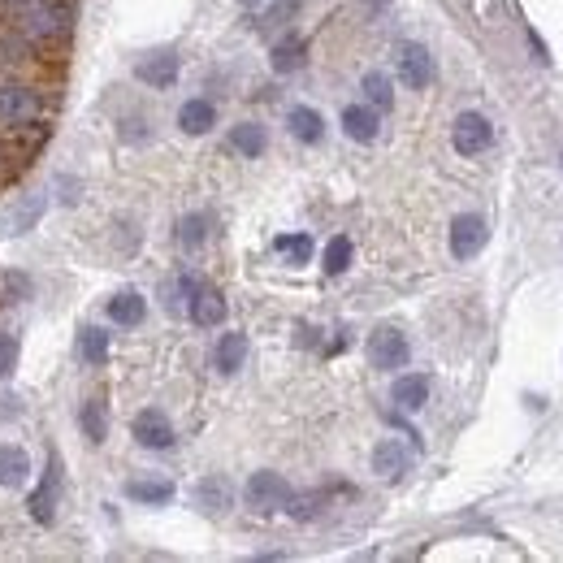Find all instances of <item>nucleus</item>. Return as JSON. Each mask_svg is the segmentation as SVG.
<instances>
[{
    "label": "nucleus",
    "instance_id": "obj_1",
    "mask_svg": "<svg viewBox=\"0 0 563 563\" xmlns=\"http://www.w3.org/2000/svg\"><path fill=\"white\" fill-rule=\"evenodd\" d=\"M44 113V91L22 78H0V126H26Z\"/></svg>",
    "mask_w": 563,
    "mask_h": 563
},
{
    "label": "nucleus",
    "instance_id": "obj_2",
    "mask_svg": "<svg viewBox=\"0 0 563 563\" xmlns=\"http://www.w3.org/2000/svg\"><path fill=\"white\" fill-rule=\"evenodd\" d=\"M291 494L295 490L286 486V477H278V473H252V477H247L243 499H247V507H256V512H278V507H286Z\"/></svg>",
    "mask_w": 563,
    "mask_h": 563
},
{
    "label": "nucleus",
    "instance_id": "obj_3",
    "mask_svg": "<svg viewBox=\"0 0 563 563\" xmlns=\"http://www.w3.org/2000/svg\"><path fill=\"white\" fill-rule=\"evenodd\" d=\"M451 143H455V152H460V156L486 152L490 143H494L490 117H481V113H460V117H455V126H451Z\"/></svg>",
    "mask_w": 563,
    "mask_h": 563
},
{
    "label": "nucleus",
    "instance_id": "obj_4",
    "mask_svg": "<svg viewBox=\"0 0 563 563\" xmlns=\"http://www.w3.org/2000/svg\"><path fill=\"white\" fill-rule=\"evenodd\" d=\"M369 364L382 373H395L408 364V338H403L395 325H382L373 338H369Z\"/></svg>",
    "mask_w": 563,
    "mask_h": 563
},
{
    "label": "nucleus",
    "instance_id": "obj_5",
    "mask_svg": "<svg viewBox=\"0 0 563 563\" xmlns=\"http://www.w3.org/2000/svg\"><path fill=\"white\" fill-rule=\"evenodd\" d=\"M130 434H135L139 447H148V451H169L174 447V425H169V416L165 412H139L135 416V425H130Z\"/></svg>",
    "mask_w": 563,
    "mask_h": 563
},
{
    "label": "nucleus",
    "instance_id": "obj_6",
    "mask_svg": "<svg viewBox=\"0 0 563 563\" xmlns=\"http://www.w3.org/2000/svg\"><path fill=\"white\" fill-rule=\"evenodd\" d=\"M481 247H486V221H481L477 213H464L451 221V252L455 260H473Z\"/></svg>",
    "mask_w": 563,
    "mask_h": 563
},
{
    "label": "nucleus",
    "instance_id": "obj_7",
    "mask_svg": "<svg viewBox=\"0 0 563 563\" xmlns=\"http://www.w3.org/2000/svg\"><path fill=\"white\" fill-rule=\"evenodd\" d=\"M399 78L408 83L412 91H425L434 83V57H429V48L421 44H403L399 48Z\"/></svg>",
    "mask_w": 563,
    "mask_h": 563
},
{
    "label": "nucleus",
    "instance_id": "obj_8",
    "mask_svg": "<svg viewBox=\"0 0 563 563\" xmlns=\"http://www.w3.org/2000/svg\"><path fill=\"white\" fill-rule=\"evenodd\" d=\"M44 208H48V200L39 191L22 195V200L13 204L5 217H0V234H31L39 226V217H44Z\"/></svg>",
    "mask_w": 563,
    "mask_h": 563
},
{
    "label": "nucleus",
    "instance_id": "obj_9",
    "mask_svg": "<svg viewBox=\"0 0 563 563\" xmlns=\"http://www.w3.org/2000/svg\"><path fill=\"white\" fill-rule=\"evenodd\" d=\"M187 312H191L195 325H221L226 321V295L208 282H195V291L187 299Z\"/></svg>",
    "mask_w": 563,
    "mask_h": 563
},
{
    "label": "nucleus",
    "instance_id": "obj_10",
    "mask_svg": "<svg viewBox=\"0 0 563 563\" xmlns=\"http://www.w3.org/2000/svg\"><path fill=\"white\" fill-rule=\"evenodd\" d=\"M135 78L148 87H174L178 78V57L174 52H148L139 65H135Z\"/></svg>",
    "mask_w": 563,
    "mask_h": 563
},
{
    "label": "nucleus",
    "instance_id": "obj_11",
    "mask_svg": "<svg viewBox=\"0 0 563 563\" xmlns=\"http://www.w3.org/2000/svg\"><path fill=\"white\" fill-rule=\"evenodd\" d=\"M412 468V451L403 447L399 438H386V442H377V451H373V473H382V477H403Z\"/></svg>",
    "mask_w": 563,
    "mask_h": 563
},
{
    "label": "nucleus",
    "instance_id": "obj_12",
    "mask_svg": "<svg viewBox=\"0 0 563 563\" xmlns=\"http://www.w3.org/2000/svg\"><path fill=\"white\" fill-rule=\"evenodd\" d=\"M377 126H382V122H377L373 104H347V109H343V130L356 143H373L377 139Z\"/></svg>",
    "mask_w": 563,
    "mask_h": 563
},
{
    "label": "nucleus",
    "instance_id": "obj_13",
    "mask_svg": "<svg viewBox=\"0 0 563 563\" xmlns=\"http://www.w3.org/2000/svg\"><path fill=\"white\" fill-rule=\"evenodd\" d=\"M26 477H31V455H26L22 447H13V442H5L0 447V486H26Z\"/></svg>",
    "mask_w": 563,
    "mask_h": 563
},
{
    "label": "nucleus",
    "instance_id": "obj_14",
    "mask_svg": "<svg viewBox=\"0 0 563 563\" xmlns=\"http://www.w3.org/2000/svg\"><path fill=\"white\" fill-rule=\"evenodd\" d=\"M390 395H395V403H399L403 412L425 408V403H429V377H425V373H408V377H399Z\"/></svg>",
    "mask_w": 563,
    "mask_h": 563
},
{
    "label": "nucleus",
    "instance_id": "obj_15",
    "mask_svg": "<svg viewBox=\"0 0 563 563\" xmlns=\"http://www.w3.org/2000/svg\"><path fill=\"white\" fill-rule=\"evenodd\" d=\"M286 126H291V135L299 143H321V135H325V117L317 109H308V104H295L291 117H286Z\"/></svg>",
    "mask_w": 563,
    "mask_h": 563
},
{
    "label": "nucleus",
    "instance_id": "obj_16",
    "mask_svg": "<svg viewBox=\"0 0 563 563\" xmlns=\"http://www.w3.org/2000/svg\"><path fill=\"white\" fill-rule=\"evenodd\" d=\"M178 126L187 130V135H208V130L217 126V109L208 100H187L178 113Z\"/></svg>",
    "mask_w": 563,
    "mask_h": 563
},
{
    "label": "nucleus",
    "instance_id": "obj_17",
    "mask_svg": "<svg viewBox=\"0 0 563 563\" xmlns=\"http://www.w3.org/2000/svg\"><path fill=\"white\" fill-rule=\"evenodd\" d=\"M213 360H217V369H221V373H239V369H243V360H247V338H243V334H221V338H217Z\"/></svg>",
    "mask_w": 563,
    "mask_h": 563
},
{
    "label": "nucleus",
    "instance_id": "obj_18",
    "mask_svg": "<svg viewBox=\"0 0 563 563\" xmlns=\"http://www.w3.org/2000/svg\"><path fill=\"white\" fill-rule=\"evenodd\" d=\"M109 317L117 325H143V317H148V299H143L139 291H122L109 304Z\"/></svg>",
    "mask_w": 563,
    "mask_h": 563
},
{
    "label": "nucleus",
    "instance_id": "obj_19",
    "mask_svg": "<svg viewBox=\"0 0 563 563\" xmlns=\"http://www.w3.org/2000/svg\"><path fill=\"white\" fill-rule=\"evenodd\" d=\"M57 468L48 464V477H44V486L35 490V499H31V516L39 520V525H52V512H57Z\"/></svg>",
    "mask_w": 563,
    "mask_h": 563
},
{
    "label": "nucleus",
    "instance_id": "obj_20",
    "mask_svg": "<svg viewBox=\"0 0 563 563\" xmlns=\"http://www.w3.org/2000/svg\"><path fill=\"white\" fill-rule=\"evenodd\" d=\"M230 148L239 156H260V152H265V126H256V122L234 126L230 130Z\"/></svg>",
    "mask_w": 563,
    "mask_h": 563
},
{
    "label": "nucleus",
    "instance_id": "obj_21",
    "mask_svg": "<svg viewBox=\"0 0 563 563\" xmlns=\"http://www.w3.org/2000/svg\"><path fill=\"white\" fill-rule=\"evenodd\" d=\"M195 503L208 507V512H221V507H230V481L226 477H208L195 486Z\"/></svg>",
    "mask_w": 563,
    "mask_h": 563
},
{
    "label": "nucleus",
    "instance_id": "obj_22",
    "mask_svg": "<svg viewBox=\"0 0 563 563\" xmlns=\"http://www.w3.org/2000/svg\"><path fill=\"white\" fill-rule=\"evenodd\" d=\"M304 52H308V48H304V39H295V35H291V39H282V44L273 48V57H269V61H273V70H278V74H295L299 65H304Z\"/></svg>",
    "mask_w": 563,
    "mask_h": 563
},
{
    "label": "nucleus",
    "instance_id": "obj_23",
    "mask_svg": "<svg viewBox=\"0 0 563 563\" xmlns=\"http://www.w3.org/2000/svg\"><path fill=\"white\" fill-rule=\"evenodd\" d=\"M78 421H83L87 442H104V434H109V416H104V403L100 399H87L83 412H78Z\"/></svg>",
    "mask_w": 563,
    "mask_h": 563
},
{
    "label": "nucleus",
    "instance_id": "obj_24",
    "mask_svg": "<svg viewBox=\"0 0 563 563\" xmlns=\"http://www.w3.org/2000/svg\"><path fill=\"white\" fill-rule=\"evenodd\" d=\"M273 252L286 256L291 265H308V256H312V239H308V234H278V239H273Z\"/></svg>",
    "mask_w": 563,
    "mask_h": 563
},
{
    "label": "nucleus",
    "instance_id": "obj_25",
    "mask_svg": "<svg viewBox=\"0 0 563 563\" xmlns=\"http://www.w3.org/2000/svg\"><path fill=\"white\" fill-rule=\"evenodd\" d=\"M126 494H130V499H135V503H169V499H174V486H169V481H130V486H126Z\"/></svg>",
    "mask_w": 563,
    "mask_h": 563
},
{
    "label": "nucleus",
    "instance_id": "obj_26",
    "mask_svg": "<svg viewBox=\"0 0 563 563\" xmlns=\"http://www.w3.org/2000/svg\"><path fill=\"white\" fill-rule=\"evenodd\" d=\"M364 96H369L373 109H390V104H395V91H390V78L382 70L364 74Z\"/></svg>",
    "mask_w": 563,
    "mask_h": 563
},
{
    "label": "nucleus",
    "instance_id": "obj_27",
    "mask_svg": "<svg viewBox=\"0 0 563 563\" xmlns=\"http://www.w3.org/2000/svg\"><path fill=\"white\" fill-rule=\"evenodd\" d=\"M204 239H208V217L204 213H191V217L178 221V243L182 247H200Z\"/></svg>",
    "mask_w": 563,
    "mask_h": 563
},
{
    "label": "nucleus",
    "instance_id": "obj_28",
    "mask_svg": "<svg viewBox=\"0 0 563 563\" xmlns=\"http://www.w3.org/2000/svg\"><path fill=\"white\" fill-rule=\"evenodd\" d=\"M351 265V239H330V247H325V273H343Z\"/></svg>",
    "mask_w": 563,
    "mask_h": 563
},
{
    "label": "nucleus",
    "instance_id": "obj_29",
    "mask_svg": "<svg viewBox=\"0 0 563 563\" xmlns=\"http://www.w3.org/2000/svg\"><path fill=\"white\" fill-rule=\"evenodd\" d=\"M83 356L91 364H104L109 360V334L104 330H83Z\"/></svg>",
    "mask_w": 563,
    "mask_h": 563
},
{
    "label": "nucleus",
    "instance_id": "obj_30",
    "mask_svg": "<svg viewBox=\"0 0 563 563\" xmlns=\"http://www.w3.org/2000/svg\"><path fill=\"white\" fill-rule=\"evenodd\" d=\"M321 494H291V499H286V512H291L295 520H312L321 512Z\"/></svg>",
    "mask_w": 563,
    "mask_h": 563
},
{
    "label": "nucleus",
    "instance_id": "obj_31",
    "mask_svg": "<svg viewBox=\"0 0 563 563\" xmlns=\"http://www.w3.org/2000/svg\"><path fill=\"white\" fill-rule=\"evenodd\" d=\"M13 369H18V338L0 334V377H9Z\"/></svg>",
    "mask_w": 563,
    "mask_h": 563
},
{
    "label": "nucleus",
    "instance_id": "obj_32",
    "mask_svg": "<svg viewBox=\"0 0 563 563\" xmlns=\"http://www.w3.org/2000/svg\"><path fill=\"white\" fill-rule=\"evenodd\" d=\"M295 9H299V0H278V5L265 13V26H282L286 18H295Z\"/></svg>",
    "mask_w": 563,
    "mask_h": 563
},
{
    "label": "nucleus",
    "instance_id": "obj_33",
    "mask_svg": "<svg viewBox=\"0 0 563 563\" xmlns=\"http://www.w3.org/2000/svg\"><path fill=\"white\" fill-rule=\"evenodd\" d=\"M18 5H31V0H0V13H5V9H18Z\"/></svg>",
    "mask_w": 563,
    "mask_h": 563
},
{
    "label": "nucleus",
    "instance_id": "obj_34",
    "mask_svg": "<svg viewBox=\"0 0 563 563\" xmlns=\"http://www.w3.org/2000/svg\"><path fill=\"white\" fill-rule=\"evenodd\" d=\"M9 161V148H5V143H0V165H5Z\"/></svg>",
    "mask_w": 563,
    "mask_h": 563
}]
</instances>
